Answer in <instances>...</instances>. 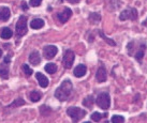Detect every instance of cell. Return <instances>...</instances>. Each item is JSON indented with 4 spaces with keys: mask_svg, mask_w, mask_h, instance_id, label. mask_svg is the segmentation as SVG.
<instances>
[{
    "mask_svg": "<svg viewBox=\"0 0 147 123\" xmlns=\"http://www.w3.org/2000/svg\"><path fill=\"white\" fill-rule=\"evenodd\" d=\"M100 21H101V16H100L99 13L92 12L89 15V21L91 24H98Z\"/></svg>",
    "mask_w": 147,
    "mask_h": 123,
    "instance_id": "cell-18",
    "label": "cell"
},
{
    "mask_svg": "<svg viewBox=\"0 0 147 123\" xmlns=\"http://www.w3.org/2000/svg\"><path fill=\"white\" fill-rule=\"evenodd\" d=\"M0 77L7 79L9 77V69L7 66V63H3L0 66Z\"/></svg>",
    "mask_w": 147,
    "mask_h": 123,
    "instance_id": "cell-17",
    "label": "cell"
},
{
    "mask_svg": "<svg viewBox=\"0 0 147 123\" xmlns=\"http://www.w3.org/2000/svg\"><path fill=\"white\" fill-rule=\"evenodd\" d=\"M84 123H90V122H84Z\"/></svg>",
    "mask_w": 147,
    "mask_h": 123,
    "instance_id": "cell-33",
    "label": "cell"
},
{
    "mask_svg": "<svg viewBox=\"0 0 147 123\" xmlns=\"http://www.w3.org/2000/svg\"><path fill=\"white\" fill-rule=\"evenodd\" d=\"M94 98L91 96V95H89V96H87V98L83 101V105L86 107H88V108H91L92 107V105H94Z\"/></svg>",
    "mask_w": 147,
    "mask_h": 123,
    "instance_id": "cell-20",
    "label": "cell"
},
{
    "mask_svg": "<svg viewBox=\"0 0 147 123\" xmlns=\"http://www.w3.org/2000/svg\"><path fill=\"white\" fill-rule=\"evenodd\" d=\"M86 72H87V68L84 64H78L75 69H74V76L75 77H83L85 76Z\"/></svg>",
    "mask_w": 147,
    "mask_h": 123,
    "instance_id": "cell-12",
    "label": "cell"
},
{
    "mask_svg": "<svg viewBox=\"0 0 147 123\" xmlns=\"http://www.w3.org/2000/svg\"><path fill=\"white\" fill-rule=\"evenodd\" d=\"M106 76H107V74H106L105 68H104V66L99 68L98 71H97V74H96V79H97V82H104L106 80Z\"/></svg>",
    "mask_w": 147,
    "mask_h": 123,
    "instance_id": "cell-10",
    "label": "cell"
},
{
    "mask_svg": "<svg viewBox=\"0 0 147 123\" xmlns=\"http://www.w3.org/2000/svg\"><path fill=\"white\" fill-rule=\"evenodd\" d=\"M11 16V11L7 7L0 8V21H7Z\"/></svg>",
    "mask_w": 147,
    "mask_h": 123,
    "instance_id": "cell-11",
    "label": "cell"
},
{
    "mask_svg": "<svg viewBox=\"0 0 147 123\" xmlns=\"http://www.w3.org/2000/svg\"><path fill=\"white\" fill-rule=\"evenodd\" d=\"M57 51H58L57 47L54 45H47L43 48V55H44V58L49 59H49H53V58L56 56Z\"/></svg>",
    "mask_w": 147,
    "mask_h": 123,
    "instance_id": "cell-8",
    "label": "cell"
},
{
    "mask_svg": "<svg viewBox=\"0 0 147 123\" xmlns=\"http://www.w3.org/2000/svg\"><path fill=\"white\" fill-rule=\"evenodd\" d=\"M142 25H143V26H146V27H147V18L143 21V24H142Z\"/></svg>",
    "mask_w": 147,
    "mask_h": 123,
    "instance_id": "cell-30",
    "label": "cell"
},
{
    "mask_svg": "<svg viewBox=\"0 0 147 123\" xmlns=\"http://www.w3.org/2000/svg\"><path fill=\"white\" fill-rule=\"evenodd\" d=\"M99 34H100V35H101V37H102L103 40H104L105 42H107V43H109L110 45H112V46H116V43H115V42L113 41V40H111V39H109V37H106L105 35H104V33H103L102 31H99Z\"/></svg>",
    "mask_w": 147,
    "mask_h": 123,
    "instance_id": "cell-25",
    "label": "cell"
},
{
    "mask_svg": "<svg viewBox=\"0 0 147 123\" xmlns=\"http://www.w3.org/2000/svg\"><path fill=\"white\" fill-rule=\"evenodd\" d=\"M72 89H73V86H72V82L70 80H63L61 82V85L58 87V89L55 92V96L59 100V101H65L68 100V98L70 96L71 92H72Z\"/></svg>",
    "mask_w": 147,
    "mask_h": 123,
    "instance_id": "cell-2",
    "label": "cell"
},
{
    "mask_svg": "<svg viewBox=\"0 0 147 123\" xmlns=\"http://www.w3.org/2000/svg\"><path fill=\"white\" fill-rule=\"evenodd\" d=\"M23 71H24V73L26 76H30V75L32 74V70H31L27 64H24V66H23Z\"/></svg>",
    "mask_w": 147,
    "mask_h": 123,
    "instance_id": "cell-27",
    "label": "cell"
},
{
    "mask_svg": "<svg viewBox=\"0 0 147 123\" xmlns=\"http://www.w3.org/2000/svg\"><path fill=\"white\" fill-rule=\"evenodd\" d=\"M68 1L72 4H75V3H78V2H80V0H68Z\"/></svg>",
    "mask_w": 147,
    "mask_h": 123,
    "instance_id": "cell-29",
    "label": "cell"
},
{
    "mask_svg": "<svg viewBox=\"0 0 147 123\" xmlns=\"http://www.w3.org/2000/svg\"><path fill=\"white\" fill-rule=\"evenodd\" d=\"M97 104H98V106L100 108H102L104 110L109 109L111 105V98L109 93H106V92L100 93L98 95V98H97Z\"/></svg>",
    "mask_w": 147,
    "mask_h": 123,
    "instance_id": "cell-4",
    "label": "cell"
},
{
    "mask_svg": "<svg viewBox=\"0 0 147 123\" xmlns=\"http://www.w3.org/2000/svg\"><path fill=\"white\" fill-rule=\"evenodd\" d=\"M13 32L12 30L9 28V27H3V28L0 30V37L4 39V40H9L10 37H12Z\"/></svg>",
    "mask_w": 147,
    "mask_h": 123,
    "instance_id": "cell-15",
    "label": "cell"
},
{
    "mask_svg": "<svg viewBox=\"0 0 147 123\" xmlns=\"http://www.w3.org/2000/svg\"><path fill=\"white\" fill-rule=\"evenodd\" d=\"M29 61L31 64L33 66H39L40 64V61H41V58H40V55L38 51H32L29 56Z\"/></svg>",
    "mask_w": 147,
    "mask_h": 123,
    "instance_id": "cell-14",
    "label": "cell"
},
{
    "mask_svg": "<svg viewBox=\"0 0 147 123\" xmlns=\"http://www.w3.org/2000/svg\"><path fill=\"white\" fill-rule=\"evenodd\" d=\"M43 26H44V21L41 19V18H36V19L31 21V23H30V27L32 29H40Z\"/></svg>",
    "mask_w": 147,
    "mask_h": 123,
    "instance_id": "cell-16",
    "label": "cell"
},
{
    "mask_svg": "<svg viewBox=\"0 0 147 123\" xmlns=\"http://www.w3.org/2000/svg\"><path fill=\"white\" fill-rule=\"evenodd\" d=\"M45 71L49 74H54L57 71V66H56L55 63H47V64L45 66Z\"/></svg>",
    "mask_w": 147,
    "mask_h": 123,
    "instance_id": "cell-21",
    "label": "cell"
},
{
    "mask_svg": "<svg viewBox=\"0 0 147 123\" xmlns=\"http://www.w3.org/2000/svg\"><path fill=\"white\" fill-rule=\"evenodd\" d=\"M74 59H75V55H74V53L72 51V50L68 49V50L65 53V55H63V59H62V63H63V66H65V69L72 68Z\"/></svg>",
    "mask_w": 147,
    "mask_h": 123,
    "instance_id": "cell-7",
    "label": "cell"
},
{
    "mask_svg": "<svg viewBox=\"0 0 147 123\" xmlns=\"http://www.w3.org/2000/svg\"><path fill=\"white\" fill-rule=\"evenodd\" d=\"M125 118L123 116H113L112 117V123H123Z\"/></svg>",
    "mask_w": 147,
    "mask_h": 123,
    "instance_id": "cell-24",
    "label": "cell"
},
{
    "mask_svg": "<svg viewBox=\"0 0 147 123\" xmlns=\"http://www.w3.org/2000/svg\"><path fill=\"white\" fill-rule=\"evenodd\" d=\"M106 114H100V112H94L92 115H91V119L94 120V121H96V122H98V121H100V120L102 119L103 117H106Z\"/></svg>",
    "mask_w": 147,
    "mask_h": 123,
    "instance_id": "cell-22",
    "label": "cell"
},
{
    "mask_svg": "<svg viewBox=\"0 0 147 123\" xmlns=\"http://www.w3.org/2000/svg\"><path fill=\"white\" fill-rule=\"evenodd\" d=\"M127 49H128V53L130 56H134L135 59L138 61H142V59L144 57V53H145V49H146V44L141 41H131L128 43L127 45Z\"/></svg>",
    "mask_w": 147,
    "mask_h": 123,
    "instance_id": "cell-1",
    "label": "cell"
},
{
    "mask_svg": "<svg viewBox=\"0 0 147 123\" xmlns=\"http://www.w3.org/2000/svg\"><path fill=\"white\" fill-rule=\"evenodd\" d=\"M67 114L71 117L73 123H78L81 119H83L86 115V111L78 108V107H70L67 110Z\"/></svg>",
    "mask_w": 147,
    "mask_h": 123,
    "instance_id": "cell-3",
    "label": "cell"
},
{
    "mask_svg": "<svg viewBox=\"0 0 147 123\" xmlns=\"http://www.w3.org/2000/svg\"><path fill=\"white\" fill-rule=\"evenodd\" d=\"M24 104H25L24 100L21 98H18L16 101H14V102L11 104V107H18V106H21V105H24Z\"/></svg>",
    "mask_w": 147,
    "mask_h": 123,
    "instance_id": "cell-26",
    "label": "cell"
},
{
    "mask_svg": "<svg viewBox=\"0 0 147 123\" xmlns=\"http://www.w3.org/2000/svg\"><path fill=\"white\" fill-rule=\"evenodd\" d=\"M51 111H52V109H51L49 107L46 106V105H43V106H41V108H40V112H41L42 116H49V114H51Z\"/></svg>",
    "mask_w": 147,
    "mask_h": 123,
    "instance_id": "cell-23",
    "label": "cell"
},
{
    "mask_svg": "<svg viewBox=\"0 0 147 123\" xmlns=\"http://www.w3.org/2000/svg\"><path fill=\"white\" fill-rule=\"evenodd\" d=\"M1 56H2V50L0 49V58H1Z\"/></svg>",
    "mask_w": 147,
    "mask_h": 123,
    "instance_id": "cell-32",
    "label": "cell"
},
{
    "mask_svg": "<svg viewBox=\"0 0 147 123\" xmlns=\"http://www.w3.org/2000/svg\"><path fill=\"white\" fill-rule=\"evenodd\" d=\"M120 21H127V19H131V21H135L138 18V11L134 8H130L125 10L123 12L120 14Z\"/></svg>",
    "mask_w": 147,
    "mask_h": 123,
    "instance_id": "cell-6",
    "label": "cell"
},
{
    "mask_svg": "<svg viewBox=\"0 0 147 123\" xmlns=\"http://www.w3.org/2000/svg\"><path fill=\"white\" fill-rule=\"evenodd\" d=\"M30 101L31 102H39L40 100H41V98H42V95H41V93L40 92H38V91H32L31 93H30Z\"/></svg>",
    "mask_w": 147,
    "mask_h": 123,
    "instance_id": "cell-19",
    "label": "cell"
},
{
    "mask_svg": "<svg viewBox=\"0 0 147 123\" xmlns=\"http://www.w3.org/2000/svg\"><path fill=\"white\" fill-rule=\"evenodd\" d=\"M15 28H16L17 37H23L24 34L27 33V18H26V16L22 15V16L18 18Z\"/></svg>",
    "mask_w": 147,
    "mask_h": 123,
    "instance_id": "cell-5",
    "label": "cell"
},
{
    "mask_svg": "<svg viewBox=\"0 0 147 123\" xmlns=\"http://www.w3.org/2000/svg\"><path fill=\"white\" fill-rule=\"evenodd\" d=\"M71 15H72V11H71L69 8H65L63 11L58 13L57 17H58V19L60 21V23H65L67 21H69V18L71 17Z\"/></svg>",
    "mask_w": 147,
    "mask_h": 123,
    "instance_id": "cell-9",
    "label": "cell"
},
{
    "mask_svg": "<svg viewBox=\"0 0 147 123\" xmlns=\"http://www.w3.org/2000/svg\"><path fill=\"white\" fill-rule=\"evenodd\" d=\"M27 8H28V7H27L25 3H23V9H24V10H27Z\"/></svg>",
    "mask_w": 147,
    "mask_h": 123,
    "instance_id": "cell-31",
    "label": "cell"
},
{
    "mask_svg": "<svg viewBox=\"0 0 147 123\" xmlns=\"http://www.w3.org/2000/svg\"><path fill=\"white\" fill-rule=\"evenodd\" d=\"M42 0H30L29 1V3H30V5L31 7H39L40 4H41Z\"/></svg>",
    "mask_w": 147,
    "mask_h": 123,
    "instance_id": "cell-28",
    "label": "cell"
},
{
    "mask_svg": "<svg viewBox=\"0 0 147 123\" xmlns=\"http://www.w3.org/2000/svg\"><path fill=\"white\" fill-rule=\"evenodd\" d=\"M36 77H37V80L39 82V85L42 87V88H46L49 86V79L47 77L43 75L42 73H37L36 74Z\"/></svg>",
    "mask_w": 147,
    "mask_h": 123,
    "instance_id": "cell-13",
    "label": "cell"
}]
</instances>
